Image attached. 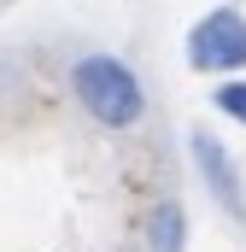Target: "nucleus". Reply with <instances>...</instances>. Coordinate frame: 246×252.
<instances>
[{
	"label": "nucleus",
	"instance_id": "1",
	"mask_svg": "<svg viewBox=\"0 0 246 252\" xmlns=\"http://www.w3.org/2000/svg\"><path fill=\"white\" fill-rule=\"evenodd\" d=\"M70 94H76V106L94 124L112 129V135L147 124V82L118 53H82V59H70Z\"/></svg>",
	"mask_w": 246,
	"mask_h": 252
},
{
	"label": "nucleus",
	"instance_id": "2",
	"mask_svg": "<svg viewBox=\"0 0 246 252\" xmlns=\"http://www.w3.org/2000/svg\"><path fill=\"white\" fill-rule=\"evenodd\" d=\"M187 64L205 76H235L246 70V12L241 6H211L187 30Z\"/></svg>",
	"mask_w": 246,
	"mask_h": 252
},
{
	"label": "nucleus",
	"instance_id": "3",
	"mask_svg": "<svg viewBox=\"0 0 246 252\" xmlns=\"http://www.w3.org/2000/svg\"><path fill=\"white\" fill-rule=\"evenodd\" d=\"M187 147H193V170H199L205 193H211L235 223H246V170L235 164V153H229L211 129H193V135H187Z\"/></svg>",
	"mask_w": 246,
	"mask_h": 252
},
{
	"label": "nucleus",
	"instance_id": "4",
	"mask_svg": "<svg viewBox=\"0 0 246 252\" xmlns=\"http://www.w3.org/2000/svg\"><path fill=\"white\" fill-rule=\"evenodd\" d=\"M141 235H147V252H187V211H182V199H170V193L153 199Z\"/></svg>",
	"mask_w": 246,
	"mask_h": 252
},
{
	"label": "nucleus",
	"instance_id": "5",
	"mask_svg": "<svg viewBox=\"0 0 246 252\" xmlns=\"http://www.w3.org/2000/svg\"><path fill=\"white\" fill-rule=\"evenodd\" d=\"M211 106H217L229 124L246 129V82H241V76H223V82H217V94H211Z\"/></svg>",
	"mask_w": 246,
	"mask_h": 252
}]
</instances>
